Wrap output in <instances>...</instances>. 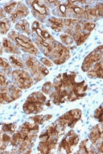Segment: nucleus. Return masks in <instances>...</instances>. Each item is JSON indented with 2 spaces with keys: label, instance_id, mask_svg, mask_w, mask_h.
<instances>
[{
  "label": "nucleus",
  "instance_id": "nucleus-6",
  "mask_svg": "<svg viewBox=\"0 0 103 154\" xmlns=\"http://www.w3.org/2000/svg\"><path fill=\"white\" fill-rule=\"evenodd\" d=\"M20 90L14 87H12L7 89L5 88L2 89L0 91V103L1 104H7L11 102L13 100L19 98Z\"/></svg>",
  "mask_w": 103,
  "mask_h": 154
},
{
  "label": "nucleus",
  "instance_id": "nucleus-2",
  "mask_svg": "<svg viewBox=\"0 0 103 154\" xmlns=\"http://www.w3.org/2000/svg\"><path fill=\"white\" fill-rule=\"evenodd\" d=\"M14 83L21 89H27L33 85V79L24 70H15L12 73Z\"/></svg>",
  "mask_w": 103,
  "mask_h": 154
},
{
  "label": "nucleus",
  "instance_id": "nucleus-18",
  "mask_svg": "<svg viewBox=\"0 0 103 154\" xmlns=\"http://www.w3.org/2000/svg\"><path fill=\"white\" fill-rule=\"evenodd\" d=\"M51 85V83H50V82L46 83V84L44 85V86H43V89H42L43 91L44 92V93H48V91H49V90L50 89Z\"/></svg>",
  "mask_w": 103,
  "mask_h": 154
},
{
  "label": "nucleus",
  "instance_id": "nucleus-13",
  "mask_svg": "<svg viewBox=\"0 0 103 154\" xmlns=\"http://www.w3.org/2000/svg\"><path fill=\"white\" fill-rule=\"evenodd\" d=\"M18 2L17 1H10L5 4L4 7V11L8 14H11L15 8Z\"/></svg>",
  "mask_w": 103,
  "mask_h": 154
},
{
  "label": "nucleus",
  "instance_id": "nucleus-8",
  "mask_svg": "<svg viewBox=\"0 0 103 154\" xmlns=\"http://www.w3.org/2000/svg\"><path fill=\"white\" fill-rule=\"evenodd\" d=\"M2 46L4 48L5 52L13 54H21L19 48L15 44L9 41L7 38H4L2 42Z\"/></svg>",
  "mask_w": 103,
  "mask_h": 154
},
{
  "label": "nucleus",
  "instance_id": "nucleus-17",
  "mask_svg": "<svg viewBox=\"0 0 103 154\" xmlns=\"http://www.w3.org/2000/svg\"><path fill=\"white\" fill-rule=\"evenodd\" d=\"M41 61L44 63V65H45L46 66H48V67H51L53 65L52 64V63L49 60H48L47 58H45V57H42L41 59Z\"/></svg>",
  "mask_w": 103,
  "mask_h": 154
},
{
  "label": "nucleus",
  "instance_id": "nucleus-1",
  "mask_svg": "<svg viewBox=\"0 0 103 154\" xmlns=\"http://www.w3.org/2000/svg\"><path fill=\"white\" fill-rule=\"evenodd\" d=\"M8 37L15 41L19 49H21L24 52L31 55H37L38 50L35 48L32 41L28 37L21 35L15 31H12L8 34Z\"/></svg>",
  "mask_w": 103,
  "mask_h": 154
},
{
  "label": "nucleus",
  "instance_id": "nucleus-11",
  "mask_svg": "<svg viewBox=\"0 0 103 154\" xmlns=\"http://www.w3.org/2000/svg\"><path fill=\"white\" fill-rule=\"evenodd\" d=\"M10 62L12 66L15 68H21L24 66L23 60L20 57L15 55H12L10 57Z\"/></svg>",
  "mask_w": 103,
  "mask_h": 154
},
{
  "label": "nucleus",
  "instance_id": "nucleus-5",
  "mask_svg": "<svg viewBox=\"0 0 103 154\" xmlns=\"http://www.w3.org/2000/svg\"><path fill=\"white\" fill-rule=\"evenodd\" d=\"M26 65L27 66L29 71L33 75V76L35 77V75H38V73H40V72L41 71L44 76H46L49 73V71L46 69V67H43L41 63H39L38 61H37L35 58L34 57H32L31 56H29L28 59L25 61Z\"/></svg>",
  "mask_w": 103,
  "mask_h": 154
},
{
  "label": "nucleus",
  "instance_id": "nucleus-14",
  "mask_svg": "<svg viewBox=\"0 0 103 154\" xmlns=\"http://www.w3.org/2000/svg\"><path fill=\"white\" fill-rule=\"evenodd\" d=\"M0 67L4 68L5 70H9L10 67L7 60L2 57H0Z\"/></svg>",
  "mask_w": 103,
  "mask_h": 154
},
{
  "label": "nucleus",
  "instance_id": "nucleus-15",
  "mask_svg": "<svg viewBox=\"0 0 103 154\" xmlns=\"http://www.w3.org/2000/svg\"><path fill=\"white\" fill-rule=\"evenodd\" d=\"M59 11L61 14V17H65L66 15V11H67V7L66 5H64V4H61L59 5Z\"/></svg>",
  "mask_w": 103,
  "mask_h": 154
},
{
  "label": "nucleus",
  "instance_id": "nucleus-4",
  "mask_svg": "<svg viewBox=\"0 0 103 154\" xmlns=\"http://www.w3.org/2000/svg\"><path fill=\"white\" fill-rule=\"evenodd\" d=\"M27 4L31 7V12L34 15L35 18H37L38 20H41L43 22V19L44 20L46 17L45 15L47 14H50L49 9L47 7L46 5H44L42 1H27Z\"/></svg>",
  "mask_w": 103,
  "mask_h": 154
},
{
  "label": "nucleus",
  "instance_id": "nucleus-3",
  "mask_svg": "<svg viewBox=\"0 0 103 154\" xmlns=\"http://www.w3.org/2000/svg\"><path fill=\"white\" fill-rule=\"evenodd\" d=\"M38 93H35L30 96L29 97L23 106V109L26 114H31L35 113V111H37V112H38V110L43 103L45 102V99H43L44 98L43 95H41V96H38Z\"/></svg>",
  "mask_w": 103,
  "mask_h": 154
},
{
  "label": "nucleus",
  "instance_id": "nucleus-10",
  "mask_svg": "<svg viewBox=\"0 0 103 154\" xmlns=\"http://www.w3.org/2000/svg\"><path fill=\"white\" fill-rule=\"evenodd\" d=\"M11 26V22L10 20L5 18L0 20V33L1 35L6 34L10 30Z\"/></svg>",
  "mask_w": 103,
  "mask_h": 154
},
{
  "label": "nucleus",
  "instance_id": "nucleus-12",
  "mask_svg": "<svg viewBox=\"0 0 103 154\" xmlns=\"http://www.w3.org/2000/svg\"><path fill=\"white\" fill-rule=\"evenodd\" d=\"M49 22L51 23V28L57 32L61 31V28L63 27L62 20L60 19H57L54 17L51 18L48 20Z\"/></svg>",
  "mask_w": 103,
  "mask_h": 154
},
{
  "label": "nucleus",
  "instance_id": "nucleus-22",
  "mask_svg": "<svg viewBox=\"0 0 103 154\" xmlns=\"http://www.w3.org/2000/svg\"><path fill=\"white\" fill-rule=\"evenodd\" d=\"M3 53V46L0 42V55H2Z\"/></svg>",
  "mask_w": 103,
  "mask_h": 154
},
{
  "label": "nucleus",
  "instance_id": "nucleus-19",
  "mask_svg": "<svg viewBox=\"0 0 103 154\" xmlns=\"http://www.w3.org/2000/svg\"><path fill=\"white\" fill-rule=\"evenodd\" d=\"M5 18V13L4 10L0 7V20Z\"/></svg>",
  "mask_w": 103,
  "mask_h": 154
},
{
  "label": "nucleus",
  "instance_id": "nucleus-7",
  "mask_svg": "<svg viewBox=\"0 0 103 154\" xmlns=\"http://www.w3.org/2000/svg\"><path fill=\"white\" fill-rule=\"evenodd\" d=\"M29 10L27 6L23 2H18L15 8L11 14L10 20L13 23L25 18L29 14Z\"/></svg>",
  "mask_w": 103,
  "mask_h": 154
},
{
  "label": "nucleus",
  "instance_id": "nucleus-21",
  "mask_svg": "<svg viewBox=\"0 0 103 154\" xmlns=\"http://www.w3.org/2000/svg\"><path fill=\"white\" fill-rule=\"evenodd\" d=\"M71 23V19H67L65 20V25L66 26H69Z\"/></svg>",
  "mask_w": 103,
  "mask_h": 154
},
{
  "label": "nucleus",
  "instance_id": "nucleus-20",
  "mask_svg": "<svg viewBox=\"0 0 103 154\" xmlns=\"http://www.w3.org/2000/svg\"><path fill=\"white\" fill-rule=\"evenodd\" d=\"M3 140H4V141L7 142V141H9L10 140V137L7 134H4L3 135Z\"/></svg>",
  "mask_w": 103,
  "mask_h": 154
},
{
  "label": "nucleus",
  "instance_id": "nucleus-16",
  "mask_svg": "<svg viewBox=\"0 0 103 154\" xmlns=\"http://www.w3.org/2000/svg\"><path fill=\"white\" fill-rule=\"evenodd\" d=\"M6 81V78L5 75L3 74L1 72H0V86H2L5 85Z\"/></svg>",
  "mask_w": 103,
  "mask_h": 154
},
{
  "label": "nucleus",
  "instance_id": "nucleus-9",
  "mask_svg": "<svg viewBox=\"0 0 103 154\" xmlns=\"http://www.w3.org/2000/svg\"><path fill=\"white\" fill-rule=\"evenodd\" d=\"M15 29L18 31H21L24 33H30V25L29 23L25 20L19 21L15 25Z\"/></svg>",
  "mask_w": 103,
  "mask_h": 154
}]
</instances>
